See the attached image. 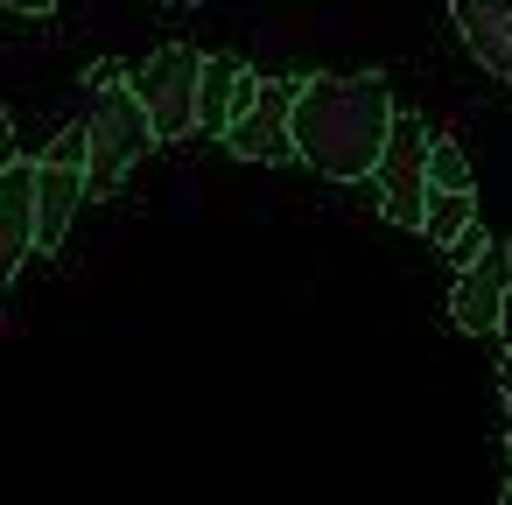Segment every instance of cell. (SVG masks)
Segmentation results:
<instances>
[{
  "instance_id": "cell-18",
  "label": "cell",
  "mask_w": 512,
  "mask_h": 505,
  "mask_svg": "<svg viewBox=\"0 0 512 505\" xmlns=\"http://www.w3.org/2000/svg\"><path fill=\"white\" fill-rule=\"evenodd\" d=\"M505 505H512V435H505Z\"/></svg>"
},
{
  "instance_id": "cell-15",
  "label": "cell",
  "mask_w": 512,
  "mask_h": 505,
  "mask_svg": "<svg viewBox=\"0 0 512 505\" xmlns=\"http://www.w3.org/2000/svg\"><path fill=\"white\" fill-rule=\"evenodd\" d=\"M8 162H15V113L0 106V169H8Z\"/></svg>"
},
{
  "instance_id": "cell-9",
  "label": "cell",
  "mask_w": 512,
  "mask_h": 505,
  "mask_svg": "<svg viewBox=\"0 0 512 505\" xmlns=\"http://www.w3.org/2000/svg\"><path fill=\"white\" fill-rule=\"evenodd\" d=\"M36 253V162H8L0 169V288L22 274V260Z\"/></svg>"
},
{
  "instance_id": "cell-17",
  "label": "cell",
  "mask_w": 512,
  "mask_h": 505,
  "mask_svg": "<svg viewBox=\"0 0 512 505\" xmlns=\"http://www.w3.org/2000/svg\"><path fill=\"white\" fill-rule=\"evenodd\" d=\"M491 337H505V344H512V288H505V309H498V330H491Z\"/></svg>"
},
{
  "instance_id": "cell-19",
  "label": "cell",
  "mask_w": 512,
  "mask_h": 505,
  "mask_svg": "<svg viewBox=\"0 0 512 505\" xmlns=\"http://www.w3.org/2000/svg\"><path fill=\"white\" fill-rule=\"evenodd\" d=\"M162 8H176V15H183V8H197V0H162Z\"/></svg>"
},
{
  "instance_id": "cell-2",
  "label": "cell",
  "mask_w": 512,
  "mask_h": 505,
  "mask_svg": "<svg viewBox=\"0 0 512 505\" xmlns=\"http://www.w3.org/2000/svg\"><path fill=\"white\" fill-rule=\"evenodd\" d=\"M155 148V127H148V106L134 92V78L92 92V120H85V197H113L127 183V169Z\"/></svg>"
},
{
  "instance_id": "cell-5",
  "label": "cell",
  "mask_w": 512,
  "mask_h": 505,
  "mask_svg": "<svg viewBox=\"0 0 512 505\" xmlns=\"http://www.w3.org/2000/svg\"><path fill=\"white\" fill-rule=\"evenodd\" d=\"M78 204H85V127H64L36 155V253H57L71 239Z\"/></svg>"
},
{
  "instance_id": "cell-13",
  "label": "cell",
  "mask_w": 512,
  "mask_h": 505,
  "mask_svg": "<svg viewBox=\"0 0 512 505\" xmlns=\"http://www.w3.org/2000/svg\"><path fill=\"white\" fill-rule=\"evenodd\" d=\"M120 78H134L120 57H99V64H85V92H106V85H120Z\"/></svg>"
},
{
  "instance_id": "cell-11",
  "label": "cell",
  "mask_w": 512,
  "mask_h": 505,
  "mask_svg": "<svg viewBox=\"0 0 512 505\" xmlns=\"http://www.w3.org/2000/svg\"><path fill=\"white\" fill-rule=\"evenodd\" d=\"M477 218V204H470V190H428V211H421V239L442 253L463 225Z\"/></svg>"
},
{
  "instance_id": "cell-1",
  "label": "cell",
  "mask_w": 512,
  "mask_h": 505,
  "mask_svg": "<svg viewBox=\"0 0 512 505\" xmlns=\"http://www.w3.org/2000/svg\"><path fill=\"white\" fill-rule=\"evenodd\" d=\"M393 85L379 71L358 78H302L295 92V162L323 183H372L379 148L393 134Z\"/></svg>"
},
{
  "instance_id": "cell-3",
  "label": "cell",
  "mask_w": 512,
  "mask_h": 505,
  "mask_svg": "<svg viewBox=\"0 0 512 505\" xmlns=\"http://www.w3.org/2000/svg\"><path fill=\"white\" fill-rule=\"evenodd\" d=\"M372 197H379L386 225L421 232V211H428V127L414 113H393V134H386L379 169H372Z\"/></svg>"
},
{
  "instance_id": "cell-16",
  "label": "cell",
  "mask_w": 512,
  "mask_h": 505,
  "mask_svg": "<svg viewBox=\"0 0 512 505\" xmlns=\"http://www.w3.org/2000/svg\"><path fill=\"white\" fill-rule=\"evenodd\" d=\"M0 8H8V15H50L57 0H0Z\"/></svg>"
},
{
  "instance_id": "cell-8",
  "label": "cell",
  "mask_w": 512,
  "mask_h": 505,
  "mask_svg": "<svg viewBox=\"0 0 512 505\" xmlns=\"http://www.w3.org/2000/svg\"><path fill=\"white\" fill-rule=\"evenodd\" d=\"M449 29L484 78L512 85V0H449Z\"/></svg>"
},
{
  "instance_id": "cell-6",
  "label": "cell",
  "mask_w": 512,
  "mask_h": 505,
  "mask_svg": "<svg viewBox=\"0 0 512 505\" xmlns=\"http://www.w3.org/2000/svg\"><path fill=\"white\" fill-rule=\"evenodd\" d=\"M295 92H302V78H274V85H260V92L232 113L225 148H232L239 162H260V169L295 162Z\"/></svg>"
},
{
  "instance_id": "cell-4",
  "label": "cell",
  "mask_w": 512,
  "mask_h": 505,
  "mask_svg": "<svg viewBox=\"0 0 512 505\" xmlns=\"http://www.w3.org/2000/svg\"><path fill=\"white\" fill-rule=\"evenodd\" d=\"M197 78H204V57H197L190 43H162V50L134 71V92H141V106H148L155 141L197 134Z\"/></svg>"
},
{
  "instance_id": "cell-14",
  "label": "cell",
  "mask_w": 512,
  "mask_h": 505,
  "mask_svg": "<svg viewBox=\"0 0 512 505\" xmlns=\"http://www.w3.org/2000/svg\"><path fill=\"white\" fill-rule=\"evenodd\" d=\"M498 407H505V435H512V344H505V365H498Z\"/></svg>"
},
{
  "instance_id": "cell-7",
  "label": "cell",
  "mask_w": 512,
  "mask_h": 505,
  "mask_svg": "<svg viewBox=\"0 0 512 505\" xmlns=\"http://www.w3.org/2000/svg\"><path fill=\"white\" fill-rule=\"evenodd\" d=\"M505 288H512V246H505V239H484V246L456 267L449 323H456L463 337H491V330H498V309H505Z\"/></svg>"
},
{
  "instance_id": "cell-12",
  "label": "cell",
  "mask_w": 512,
  "mask_h": 505,
  "mask_svg": "<svg viewBox=\"0 0 512 505\" xmlns=\"http://www.w3.org/2000/svg\"><path fill=\"white\" fill-rule=\"evenodd\" d=\"M428 190H477L470 155H463L456 141H435V134H428Z\"/></svg>"
},
{
  "instance_id": "cell-10",
  "label": "cell",
  "mask_w": 512,
  "mask_h": 505,
  "mask_svg": "<svg viewBox=\"0 0 512 505\" xmlns=\"http://www.w3.org/2000/svg\"><path fill=\"white\" fill-rule=\"evenodd\" d=\"M260 92V78L246 71V57H232V50H218V57H204V78H197V134H211V141H225V127H232V113L246 106Z\"/></svg>"
}]
</instances>
